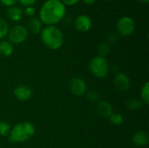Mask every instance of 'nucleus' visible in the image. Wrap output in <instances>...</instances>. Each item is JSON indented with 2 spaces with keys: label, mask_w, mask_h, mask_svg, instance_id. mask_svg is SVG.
<instances>
[{
  "label": "nucleus",
  "mask_w": 149,
  "mask_h": 148,
  "mask_svg": "<svg viewBox=\"0 0 149 148\" xmlns=\"http://www.w3.org/2000/svg\"><path fill=\"white\" fill-rule=\"evenodd\" d=\"M66 16V7L60 0H45L38 12V18L45 25H56Z\"/></svg>",
  "instance_id": "nucleus-1"
},
{
  "label": "nucleus",
  "mask_w": 149,
  "mask_h": 148,
  "mask_svg": "<svg viewBox=\"0 0 149 148\" xmlns=\"http://www.w3.org/2000/svg\"><path fill=\"white\" fill-rule=\"evenodd\" d=\"M40 39L50 50H58L64 44V34L56 25H46L40 32Z\"/></svg>",
  "instance_id": "nucleus-2"
},
{
  "label": "nucleus",
  "mask_w": 149,
  "mask_h": 148,
  "mask_svg": "<svg viewBox=\"0 0 149 148\" xmlns=\"http://www.w3.org/2000/svg\"><path fill=\"white\" fill-rule=\"evenodd\" d=\"M35 126L32 123L24 121L15 125L9 134V140L12 143H22L29 140L35 133Z\"/></svg>",
  "instance_id": "nucleus-3"
},
{
  "label": "nucleus",
  "mask_w": 149,
  "mask_h": 148,
  "mask_svg": "<svg viewBox=\"0 0 149 148\" xmlns=\"http://www.w3.org/2000/svg\"><path fill=\"white\" fill-rule=\"evenodd\" d=\"M90 72L98 79L105 78L109 72V63L105 57L95 56L89 63Z\"/></svg>",
  "instance_id": "nucleus-4"
},
{
  "label": "nucleus",
  "mask_w": 149,
  "mask_h": 148,
  "mask_svg": "<svg viewBox=\"0 0 149 148\" xmlns=\"http://www.w3.org/2000/svg\"><path fill=\"white\" fill-rule=\"evenodd\" d=\"M28 34L29 31L26 26L22 24H16L12 26L8 31V41L12 44H20L27 39Z\"/></svg>",
  "instance_id": "nucleus-5"
},
{
  "label": "nucleus",
  "mask_w": 149,
  "mask_h": 148,
  "mask_svg": "<svg viewBox=\"0 0 149 148\" xmlns=\"http://www.w3.org/2000/svg\"><path fill=\"white\" fill-rule=\"evenodd\" d=\"M117 32L123 37L131 36L135 31V21L130 16H122L116 24Z\"/></svg>",
  "instance_id": "nucleus-6"
},
{
  "label": "nucleus",
  "mask_w": 149,
  "mask_h": 148,
  "mask_svg": "<svg viewBox=\"0 0 149 148\" xmlns=\"http://www.w3.org/2000/svg\"><path fill=\"white\" fill-rule=\"evenodd\" d=\"M69 90L75 96H82L86 93L87 85L84 79L75 77L70 79L69 81Z\"/></svg>",
  "instance_id": "nucleus-7"
},
{
  "label": "nucleus",
  "mask_w": 149,
  "mask_h": 148,
  "mask_svg": "<svg viewBox=\"0 0 149 148\" xmlns=\"http://www.w3.org/2000/svg\"><path fill=\"white\" fill-rule=\"evenodd\" d=\"M93 26L92 18L86 14H80L74 19V27L79 32H87Z\"/></svg>",
  "instance_id": "nucleus-8"
},
{
  "label": "nucleus",
  "mask_w": 149,
  "mask_h": 148,
  "mask_svg": "<svg viewBox=\"0 0 149 148\" xmlns=\"http://www.w3.org/2000/svg\"><path fill=\"white\" fill-rule=\"evenodd\" d=\"M15 98L19 101H27L32 97V90L25 85H18L13 91Z\"/></svg>",
  "instance_id": "nucleus-9"
},
{
  "label": "nucleus",
  "mask_w": 149,
  "mask_h": 148,
  "mask_svg": "<svg viewBox=\"0 0 149 148\" xmlns=\"http://www.w3.org/2000/svg\"><path fill=\"white\" fill-rule=\"evenodd\" d=\"M113 83L116 89L122 92L127 91L130 87V79L128 76L123 72H119L116 74V76L114 77Z\"/></svg>",
  "instance_id": "nucleus-10"
},
{
  "label": "nucleus",
  "mask_w": 149,
  "mask_h": 148,
  "mask_svg": "<svg viewBox=\"0 0 149 148\" xmlns=\"http://www.w3.org/2000/svg\"><path fill=\"white\" fill-rule=\"evenodd\" d=\"M6 16L12 22H15V23L19 22L24 16L23 9L17 5L9 7L7 8V10H6Z\"/></svg>",
  "instance_id": "nucleus-11"
},
{
  "label": "nucleus",
  "mask_w": 149,
  "mask_h": 148,
  "mask_svg": "<svg viewBox=\"0 0 149 148\" xmlns=\"http://www.w3.org/2000/svg\"><path fill=\"white\" fill-rule=\"evenodd\" d=\"M97 112L103 118L109 119L113 113V108L112 105L107 101H100L97 105Z\"/></svg>",
  "instance_id": "nucleus-12"
},
{
  "label": "nucleus",
  "mask_w": 149,
  "mask_h": 148,
  "mask_svg": "<svg viewBox=\"0 0 149 148\" xmlns=\"http://www.w3.org/2000/svg\"><path fill=\"white\" fill-rule=\"evenodd\" d=\"M133 142L137 147H145L148 144L149 135L146 131H139L133 135Z\"/></svg>",
  "instance_id": "nucleus-13"
},
{
  "label": "nucleus",
  "mask_w": 149,
  "mask_h": 148,
  "mask_svg": "<svg viewBox=\"0 0 149 148\" xmlns=\"http://www.w3.org/2000/svg\"><path fill=\"white\" fill-rule=\"evenodd\" d=\"M26 28H27L28 31H31L33 34H38L41 32V31L43 29V24L39 20L38 17H33L28 20Z\"/></svg>",
  "instance_id": "nucleus-14"
},
{
  "label": "nucleus",
  "mask_w": 149,
  "mask_h": 148,
  "mask_svg": "<svg viewBox=\"0 0 149 148\" xmlns=\"http://www.w3.org/2000/svg\"><path fill=\"white\" fill-rule=\"evenodd\" d=\"M14 48L13 44L10 43L8 40H1L0 41V55L5 58L10 57L13 53Z\"/></svg>",
  "instance_id": "nucleus-15"
},
{
  "label": "nucleus",
  "mask_w": 149,
  "mask_h": 148,
  "mask_svg": "<svg viewBox=\"0 0 149 148\" xmlns=\"http://www.w3.org/2000/svg\"><path fill=\"white\" fill-rule=\"evenodd\" d=\"M9 30H10V27L6 20L3 19V17H0V40L7 37Z\"/></svg>",
  "instance_id": "nucleus-16"
},
{
  "label": "nucleus",
  "mask_w": 149,
  "mask_h": 148,
  "mask_svg": "<svg viewBox=\"0 0 149 148\" xmlns=\"http://www.w3.org/2000/svg\"><path fill=\"white\" fill-rule=\"evenodd\" d=\"M141 106H142V101L138 99L132 98L127 101V107L130 110H137Z\"/></svg>",
  "instance_id": "nucleus-17"
},
{
  "label": "nucleus",
  "mask_w": 149,
  "mask_h": 148,
  "mask_svg": "<svg viewBox=\"0 0 149 148\" xmlns=\"http://www.w3.org/2000/svg\"><path fill=\"white\" fill-rule=\"evenodd\" d=\"M141 98L142 102L145 105L149 104V83L146 82L144 85L142 86L141 92Z\"/></svg>",
  "instance_id": "nucleus-18"
},
{
  "label": "nucleus",
  "mask_w": 149,
  "mask_h": 148,
  "mask_svg": "<svg viewBox=\"0 0 149 148\" xmlns=\"http://www.w3.org/2000/svg\"><path fill=\"white\" fill-rule=\"evenodd\" d=\"M11 127L9 123L5 121H0V136L6 137L9 136Z\"/></svg>",
  "instance_id": "nucleus-19"
},
{
  "label": "nucleus",
  "mask_w": 149,
  "mask_h": 148,
  "mask_svg": "<svg viewBox=\"0 0 149 148\" xmlns=\"http://www.w3.org/2000/svg\"><path fill=\"white\" fill-rule=\"evenodd\" d=\"M97 51H98L99 56L106 58V56L110 52V46L107 43H101L99 44Z\"/></svg>",
  "instance_id": "nucleus-20"
},
{
  "label": "nucleus",
  "mask_w": 149,
  "mask_h": 148,
  "mask_svg": "<svg viewBox=\"0 0 149 148\" xmlns=\"http://www.w3.org/2000/svg\"><path fill=\"white\" fill-rule=\"evenodd\" d=\"M110 119V121L113 125L114 126H120V124L123 123V116L120 113H113L111 115V117L109 118Z\"/></svg>",
  "instance_id": "nucleus-21"
},
{
  "label": "nucleus",
  "mask_w": 149,
  "mask_h": 148,
  "mask_svg": "<svg viewBox=\"0 0 149 148\" xmlns=\"http://www.w3.org/2000/svg\"><path fill=\"white\" fill-rule=\"evenodd\" d=\"M87 99L91 102H96L100 99V94L96 91H89L86 92Z\"/></svg>",
  "instance_id": "nucleus-22"
},
{
  "label": "nucleus",
  "mask_w": 149,
  "mask_h": 148,
  "mask_svg": "<svg viewBox=\"0 0 149 148\" xmlns=\"http://www.w3.org/2000/svg\"><path fill=\"white\" fill-rule=\"evenodd\" d=\"M23 12L25 16H27L28 17H33L36 15V9L34 6H29V7H25L24 10H23Z\"/></svg>",
  "instance_id": "nucleus-23"
},
{
  "label": "nucleus",
  "mask_w": 149,
  "mask_h": 148,
  "mask_svg": "<svg viewBox=\"0 0 149 148\" xmlns=\"http://www.w3.org/2000/svg\"><path fill=\"white\" fill-rule=\"evenodd\" d=\"M38 0H18V3L25 8V7H29V6H33L36 3H37Z\"/></svg>",
  "instance_id": "nucleus-24"
},
{
  "label": "nucleus",
  "mask_w": 149,
  "mask_h": 148,
  "mask_svg": "<svg viewBox=\"0 0 149 148\" xmlns=\"http://www.w3.org/2000/svg\"><path fill=\"white\" fill-rule=\"evenodd\" d=\"M0 3H1L3 6L9 8V7L17 5V3H18V0H0Z\"/></svg>",
  "instance_id": "nucleus-25"
},
{
  "label": "nucleus",
  "mask_w": 149,
  "mask_h": 148,
  "mask_svg": "<svg viewBox=\"0 0 149 148\" xmlns=\"http://www.w3.org/2000/svg\"><path fill=\"white\" fill-rule=\"evenodd\" d=\"M62 2V3L64 5H65V7L67 6H74L76 4H78L80 0H60Z\"/></svg>",
  "instance_id": "nucleus-26"
},
{
  "label": "nucleus",
  "mask_w": 149,
  "mask_h": 148,
  "mask_svg": "<svg viewBox=\"0 0 149 148\" xmlns=\"http://www.w3.org/2000/svg\"><path fill=\"white\" fill-rule=\"evenodd\" d=\"M118 39V35L115 32H110L107 36V40L110 43H114Z\"/></svg>",
  "instance_id": "nucleus-27"
},
{
  "label": "nucleus",
  "mask_w": 149,
  "mask_h": 148,
  "mask_svg": "<svg viewBox=\"0 0 149 148\" xmlns=\"http://www.w3.org/2000/svg\"><path fill=\"white\" fill-rule=\"evenodd\" d=\"M80 1H82L85 4H86V5H92V4H93L94 3H96V1L97 0H80Z\"/></svg>",
  "instance_id": "nucleus-28"
},
{
  "label": "nucleus",
  "mask_w": 149,
  "mask_h": 148,
  "mask_svg": "<svg viewBox=\"0 0 149 148\" xmlns=\"http://www.w3.org/2000/svg\"><path fill=\"white\" fill-rule=\"evenodd\" d=\"M136 1L139 2V3H143V4H147L149 2V0H136Z\"/></svg>",
  "instance_id": "nucleus-29"
},
{
  "label": "nucleus",
  "mask_w": 149,
  "mask_h": 148,
  "mask_svg": "<svg viewBox=\"0 0 149 148\" xmlns=\"http://www.w3.org/2000/svg\"><path fill=\"white\" fill-rule=\"evenodd\" d=\"M105 1H107V2H111V1H113V0H105Z\"/></svg>",
  "instance_id": "nucleus-30"
}]
</instances>
